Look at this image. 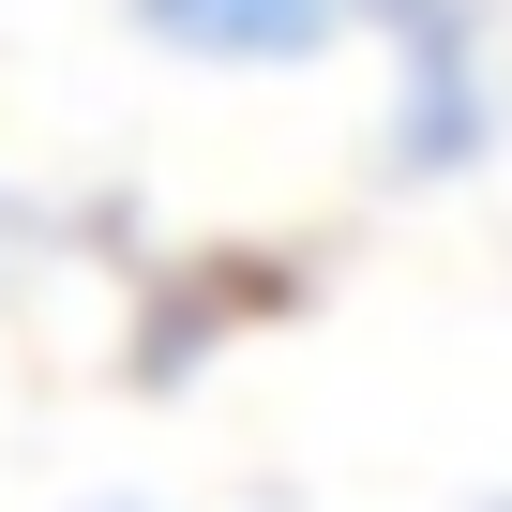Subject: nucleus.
I'll return each mask as SVG.
<instances>
[{"label":"nucleus","mask_w":512,"mask_h":512,"mask_svg":"<svg viewBox=\"0 0 512 512\" xmlns=\"http://www.w3.org/2000/svg\"><path fill=\"white\" fill-rule=\"evenodd\" d=\"M136 31L166 61H211V76H287V61H332V46H377L392 61V166L437 181L482 151V16L467 0H136Z\"/></svg>","instance_id":"f257e3e1"}]
</instances>
